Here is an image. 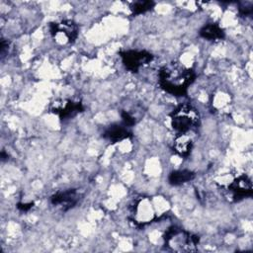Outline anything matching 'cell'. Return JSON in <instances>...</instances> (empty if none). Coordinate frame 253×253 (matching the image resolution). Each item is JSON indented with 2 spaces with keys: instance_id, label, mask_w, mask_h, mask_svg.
I'll list each match as a JSON object with an SVG mask.
<instances>
[{
  "instance_id": "6da1fadb",
  "label": "cell",
  "mask_w": 253,
  "mask_h": 253,
  "mask_svg": "<svg viewBox=\"0 0 253 253\" xmlns=\"http://www.w3.org/2000/svg\"><path fill=\"white\" fill-rule=\"evenodd\" d=\"M195 78L196 73L192 68L174 61L163 65L158 72L159 86L173 96H185Z\"/></svg>"
},
{
  "instance_id": "7a4b0ae2",
  "label": "cell",
  "mask_w": 253,
  "mask_h": 253,
  "mask_svg": "<svg viewBox=\"0 0 253 253\" xmlns=\"http://www.w3.org/2000/svg\"><path fill=\"white\" fill-rule=\"evenodd\" d=\"M165 246L175 252H194L198 249V235L178 226L169 227L164 234Z\"/></svg>"
},
{
  "instance_id": "3957f363",
  "label": "cell",
  "mask_w": 253,
  "mask_h": 253,
  "mask_svg": "<svg viewBox=\"0 0 253 253\" xmlns=\"http://www.w3.org/2000/svg\"><path fill=\"white\" fill-rule=\"evenodd\" d=\"M172 128L178 133H187L198 127L200 115L198 110L191 104H181L177 106L169 115Z\"/></svg>"
},
{
  "instance_id": "277c9868",
  "label": "cell",
  "mask_w": 253,
  "mask_h": 253,
  "mask_svg": "<svg viewBox=\"0 0 253 253\" xmlns=\"http://www.w3.org/2000/svg\"><path fill=\"white\" fill-rule=\"evenodd\" d=\"M49 34L61 43H72L78 36V26L71 20L53 22L49 24Z\"/></svg>"
},
{
  "instance_id": "5b68a950",
  "label": "cell",
  "mask_w": 253,
  "mask_h": 253,
  "mask_svg": "<svg viewBox=\"0 0 253 253\" xmlns=\"http://www.w3.org/2000/svg\"><path fill=\"white\" fill-rule=\"evenodd\" d=\"M120 56L125 67L133 73L138 72L141 67L149 64L153 59L152 53L146 50L135 49L121 51Z\"/></svg>"
},
{
  "instance_id": "8992f818",
  "label": "cell",
  "mask_w": 253,
  "mask_h": 253,
  "mask_svg": "<svg viewBox=\"0 0 253 253\" xmlns=\"http://www.w3.org/2000/svg\"><path fill=\"white\" fill-rule=\"evenodd\" d=\"M226 192L228 193V198L231 201L239 202L252 196V182L248 176L241 174L229 182L226 186Z\"/></svg>"
},
{
  "instance_id": "52a82bcc",
  "label": "cell",
  "mask_w": 253,
  "mask_h": 253,
  "mask_svg": "<svg viewBox=\"0 0 253 253\" xmlns=\"http://www.w3.org/2000/svg\"><path fill=\"white\" fill-rule=\"evenodd\" d=\"M50 113L57 116L61 121L69 120L84 111L83 104L80 101L71 99H58L51 103Z\"/></svg>"
},
{
  "instance_id": "ba28073f",
  "label": "cell",
  "mask_w": 253,
  "mask_h": 253,
  "mask_svg": "<svg viewBox=\"0 0 253 253\" xmlns=\"http://www.w3.org/2000/svg\"><path fill=\"white\" fill-rule=\"evenodd\" d=\"M155 218L154 209L150 201L146 198L138 200L132 211L131 220L140 226H143L146 223L151 222Z\"/></svg>"
},
{
  "instance_id": "9c48e42d",
  "label": "cell",
  "mask_w": 253,
  "mask_h": 253,
  "mask_svg": "<svg viewBox=\"0 0 253 253\" xmlns=\"http://www.w3.org/2000/svg\"><path fill=\"white\" fill-rule=\"evenodd\" d=\"M79 201V194L74 189H68L53 194L50 197V202L53 206L59 207L62 211H68L75 207Z\"/></svg>"
},
{
  "instance_id": "30bf717a",
  "label": "cell",
  "mask_w": 253,
  "mask_h": 253,
  "mask_svg": "<svg viewBox=\"0 0 253 253\" xmlns=\"http://www.w3.org/2000/svg\"><path fill=\"white\" fill-rule=\"evenodd\" d=\"M103 136L114 143L130 137L131 132L129 130V127H127L124 124H114L109 126L105 129Z\"/></svg>"
},
{
  "instance_id": "8fae6325",
  "label": "cell",
  "mask_w": 253,
  "mask_h": 253,
  "mask_svg": "<svg viewBox=\"0 0 253 253\" xmlns=\"http://www.w3.org/2000/svg\"><path fill=\"white\" fill-rule=\"evenodd\" d=\"M193 148V140L187 133H180L174 139L173 151L180 157L186 158L191 154Z\"/></svg>"
},
{
  "instance_id": "7c38bea8",
  "label": "cell",
  "mask_w": 253,
  "mask_h": 253,
  "mask_svg": "<svg viewBox=\"0 0 253 253\" xmlns=\"http://www.w3.org/2000/svg\"><path fill=\"white\" fill-rule=\"evenodd\" d=\"M199 34L203 39L211 42L221 41L224 38V31L219 25L214 23H210L202 27Z\"/></svg>"
},
{
  "instance_id": "4fadbf2b",
  "label": "cell",
  "mask_w": 253,
  "mask_h": 253,
  "mask_svg": "<svg viewBox=\"0 0 253 253\" xmlns=\"http://www.w3.org/2000/svg\"><path fill=\"white\" fill-rule=\"evenodd\" d=\"M195 178V173L191 170L183 169V170H175L172 171L168 176L169 184L172 186H180L187 182L192 181Z\"/></svg>"
},
{
  "instance_id": "5bb4252c",
  "label": "cell",
  "mask_w": 253,
  "mask_h": 253,
  "mask_svg": "<svg viewBox=\"0 0 253 253\" xmlns=\"http://www.w3.org/2000/svg\"><path fill=\"white\" fill-rule=\"evenodd\" d=\"M155 3L153 1H135L130 4V10L134 15H140L150 11L154 7Z\"/></svg>"
},
{
  "instance_id": "9a60e30c",
  "label": "cell",
  "mask_w": 253,
  "mask_h": 253,
  "mask_svg": "<svg viewBox=\"0 0 253 253\" xmlns=\"http://www.w3.org/2000/svg\"><path fill=\"white\" fill-rule=\"evenodd\" d=\"M122 120H123V124L125 126H126L127 127H130L131 126H133L135 124V120L134 118L126 111H124L122 112Z\"/></svg>"
},
{
  "instance_id": "2e32d148",
  "label": "cell",
  "mask_w": 253,
  "mask_h": 253,
  "mask_svg": "<svg viewBox=\"0 0 253 253\" xmlns=\"http://www.w3.org/2000/svg\"><path fill=\"white\" fill-rule=\"evenodd\" d=\"M18 209L23 211H28L30 209H32L33 207V203H29V204H18Z\"/></svg>"
}]
</instances>
